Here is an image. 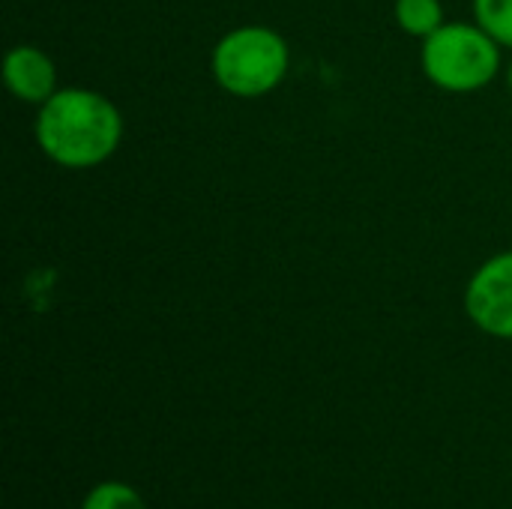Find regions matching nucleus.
I'll return each mask as SVG.
<instances>
[{
	"label": "nucleus",
	"mask_w": 512,
	"mask_h": 509,
	"mask_svg": "<svg viewBox=\"0 0 512 509\" xmlns=\"http://www.w3.org/2000/svg\"><path fill=\"white\" fill-rule=\"evenodd\" d=\"M468 318L495 339H512V252L489 258L465 288Z\"/></svg>",
	"instance_id": "nucleus-4"
},
{
	"label": "nucleus",
	"mask_w": 512,
	"mask_h": 509,
	"mask_svg": "<svg viewBox=\"0 0 512 509\" xmlns=\"http://www.w3.org/2000/svg\"><path fill=\"white\" fill-rule=\"evenodd\" d=\"M123 141L120 108L87 87L57 90L36 114V144L60 168L84 171L108 162Z\"/></svg>",
	"instance_id": "nucleus-1"
},
{
	"label": "nucleus",
	"mask_w": 512,
	"mask_h": 509,
	"mask_svg": "<svg viewBox=\"0 0 512 509\" xmlns=\"http://www.w3.org/2000/svg\"><path fill=\"white\" fill-rule=\"evenodd\" d=\"M291 66V51L282 33L264 24H246L225 33L210 57L216 84L237 99L273 93Z\"/></svg>",
	"instance_id": "nucleus-2"
},
{
	"label": "nucleus",
	"mask_w": 512,
	"mask_h": 509,
	"mask_svg": "<svg viewBox=\"0 0 512 509\" xmlns=\"http://www.w3.org/2000/svg\"><path fill=\"white\" fill-rule=\"evenodd\" d=\"M474 18L501 48H512V0H474Z\"/></svg>",
	"instance_id": "nucleus-7"
},
{
	"label": "nucleus",
	"mask_w": 512,
	"mask_h": 509,
	"mask_svg": "<svg viewBox=\"0 0 512 509\" xmlns=\"http://www.w3.org/2000/svg\"><path fill=\"white\" fill-rule=\"evenodd\" d=\"M3 81L15 99L42 105L57 93V66L42 48L15 45L3 60Z\"/></svg>",
	"instance_id": "nucleus-5"
},
{
	"label": "nucleus",
	"mask_w": 512,
	"mask_h": 509,
	"mask_svg": "<svg viewBox=\"0 0 512 509\" xmlns=\"http://www.w3.org/2000/svg\"><path fill=\"white\" fill-rule=\"evenodd\" d=\"M81 509H147L141 495L123 483H102L96 486Z\"/></svg>",
	"instance_id": "nucleus-8"
},
{
	"label": "nucleus",
	"mask_w": 512,
	"mask_h": 509,
	"mask_svg": "<svg viewBox=\"0 0 512 509\" xmlns=\"http://www.w3.org/2000/svg\"><path fill=\"white\" fill-rule=\"evenodd\" d=\"M507 84H510V93H512V60H510V69H507Z\"/></svg>",
	"instance_id": "nucleus-9"
},
{
	"label": "nucleus",
	"mask_w": 512,
	"mask_h": 509,
	"mask_svg": "<svg viewBox=\"0 0 512 509\" xmlns=\"http://www.w3.org/2000/svg\"><path fill=\"white\" fill-rule=\"evenodd\" d=\"M423 75L447 93H474L501 72V45L480 27L453 21L423 39Z\"/></svg>",
	"instance_id": "nucleus-3"
},
{
	"label": "nucleus",
	"mask_w": 512,
	"mask_h": 509,
	"mask_svg": "<svg viewBox=\"0 0 512 509\" xmlns=\"http://www.w3.org/2000/svg\"><path fill=\"white\" fill-rule=\"evenodd\" d=\"M396 24L417 39H429L438 27H444L441 0H396Z\"/></svg>",
	"instance_id": "nucleus-6"
}]
</instances>
